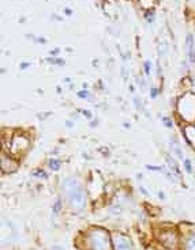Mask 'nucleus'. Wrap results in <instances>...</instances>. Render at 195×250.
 <instances>
[{
    "instance_id": "obj_1",
    "label": "nucleus",
    "mask_w": 195,
    "mask_h": 250,
    "mask_svg": "<svg viewBox=\"0 0 195 250\" xmlns=\"http://www.w3.org/2000/svg\"><path fill=\"white\" fill-rule=\"evenodd\" d=\"M63 190H64L67 200L70 202V205L74 208L75 211L82 212L86 208L87 204V197L86 192L82 188V185L79 183L77 178H67L63 183Z\"/></svg>"
},
{
    "instance_id": "obj_2",
    "label": "nucleus",
    "mask_w": 195,
    "mask_h": 250,
    "mask_svg": "<svg viewBox=\"0 0 195 250\" xmlns=\"http://www.w3.org/2000/svg\"><path fill=\"white\" fill-rule=\"evenodd\" d=\"M89 246L92 250H111V240H109L108 234L104 230H93L90 231L89 237Z\"/></svg>"
},
{
    "instance_id": "obj_3",
    "label": "nucleus",
    "mask_w": 195,
    "mask_h": 250,
    "mask_svg": "<svg viewBox=\"0 0 195 250\" xmlns=\"http://www.w3.org/2000/svg\"><path fill=\"white\" fill-rule=\"evenodd\" d=\"M112 242L116 250H133V243L130 238H127L123 234H113Z\"/></svg>"
},
{
    "instance_id": "obj_4",
    "label": "nucleus",
    "mask_w": 195,
    "mask_h": 250,
    "mask_svg": "<svg viewBox=\"0 0 195 250\" xmlns=\"http://www.w3.org/2000/svg\"><path fill=\"white\" fill-rule=\"evenodd\" d=\"M185 48H187V57L188 61L191 64L195 63V42H194V37L193 34H187V38H185Z\"/></svg>"
},
{
    "instance_id": "obj_5",
    "label": "nucleus",
    "mask_w": 195,
    "mask_h": 250,
    "mask_svg": "<svg viewBox=\"0 0 195 250\" xmlns=\"http://www.w3.org/2000/svg\"><path fill=\"white\" fill-rule=\"evenodd\" d=\"M169 147H171V151H172V154H173V156H176L177 159L184 160L183 150H181L180 144L177 143V140H176L175 137H171V140H169Z\"/></svg>"
},
{
    "instance_id": "obj_6",
    "label": "nucleus",
    "mask_w": 195,
    "mask_h": 250,
    "mask_svg": "<svg viewBox=\"0 0 195 250\" xmlns=\"http://www.w3.org/2000/svg\"><path fill=\"white\" fill-rule=\"evenodd\" d=\"M165 159H166V163H168V166H169V170H171L172 173H176L179 175V174H180V170H179L177 162H176L173 158H172L171 155H168V154L165 155Z\"/></svg>"
},
{
    "instance_id": "obj_7",
    "label": "nucleus",
    "mask_w": 195,
    "mask_h": 250,
    "mask_svg": "<svg viewBox=\"0 0 195 250\" xmlns=\"http://www.w3.org/2000/svg\"><path fill=\"white\" fill-rule=\"evenodd\" d=\"M48 166L51 170H53V171H58L62 166V162L59 159H56V158H52V159L48 160Z\"/></svg>"
},
{
    "instance_id": "obj_8",
    "label": "nucleus",
    "mask_w": 195,
    "mask_h": 250,
    "mask_svg": "<svg viewBox=\"0 0 195 250\" xmlns=\"http://www.w3.org/2000/svg\"><path fill=\"white\" fill-rule=\"evenodd\" d=\"M185 250H195V234L190 237L185 242Z\"/></svg>"
},
{
    "instance_id": "obj_9",
    "label": "nucleus",
    "mask_w": 195,
    "mask_h": 250,
    "mask_svg": "<svg viewBox=\"0 0 195 250\" xmlns=\"http://www.w3.org/2000/svg\"><path fill=\"white\" fill-rule=\"evenodd\" d=\"M160 118H161V122H162V124H164V125L166 126V128H169V129H172V128H173V121H172V120L169 118V117H166V116H161V117H160Z\"/></svg>"
},
{
    "instance_id": "obj_10",
    "label": "nucleus",
    "mask_w": 195,
    "mask_h": 250,
    "mask_svg": "<svg viewBox=\"0 0 195 250\" xmlns=\"http://www.w3.org/2000/svg\"><path fill=\"white\" fill-rule=\"evenodd\" d=\"M183 166H184L185 173H188V174L193 173V163H191V160L188 159V158H185V159L183 160Z\"/></svg>"
},
{
    "instance_id": "obj_11",
    "label": "nucleus",
    "mask_w": 195,
    "mask_h": 250,
    "mask_svg": "<svg viewBox=\"0 0 195 250\" xmlns=\"http://www.w3.org/2000/svg\"><path fill=\"white\" fill-rule=\"evenodd\" d=\"M134 105H135V109H137L138 112H142V109H143L142 107V101H141L138 97L134 98Z\"/></svg>"
},
{
    "instance_id": "obj_12",
    "label": "nucleus",
    "mask_w": 195,
    "mask_h": 250,
    "mask_svg": "<svg viewBox=\"0 0 195 250\" xmlns=\"http://www.w3.org/2000/svg\"><path fill=\"white\" fill-rule=\"evenodd\" d=\"M33 175H34V177H38V178H46V173L42 169L34 170V171H33Z\"/></svg>"
},
{
    "instance_id": "obj_13",
    "label": "nucleus",
    "mask_w": 195,
    "mask_h": 250,
    "mask_svg": "<svg viewBox=\"0 0 195 250\" xmlns=\"http://www.w3.org/2000/svg\"><path fill=\"white\" fill-rule=\"evenodd\" d=\"M146 169L150 171H162V166H154V164H146Z\"/></svg>"
},
{
    "instance_id": "obj_14",
    "label": "nucleus",
    "mask_w": 195,
    "mask_h": 250,
    "mask_svg": "<svg viewBox=\"0 0 195 250\" xmlns=\"http://www.w3.org/2000/svg\"><path fill=\"white\" fill-rule=\"evenodd\" d=\"M158 94H160V88H157V87L150 88V98H152V99H156V98L158 97Z\"/></svg>"
},
{
    "instance_id": "obj_15",
    "label": "nucleus",
    "mask_w": 195,
    "mask_h": 250,
    "mask_svg": "<svg viewBox=\"0 0 195 250\" xmlns=\"http://www.w3.org/2000/svg\"><path fill=\"white\" fill-rule=\"evenodd\" d=\"M143 68H145L146 75H150V71H152V63H150V60H146V61L143 63Z\"/></svg>"
},
{
    "instance_id": "obj_16",
    "label": "nucleus",
    "mask_w": 195,
    "mask_h": 250,
    "mask_svg": "<svg viewBox=\"0 0 195 250\" xmlns=\"http://www.w3.org/2000/svg\"><path fill=\"white\" fill-rule=\"evenodd\" d=\"M78 97L82 98V99H89V98H90V93H89V91H86V90H82V91H79V93H78Z\"/></svg>"
},
{
    "instance_id": "obj_17",
    "label": "nucleus",
    "mask_w": 195,
    "mask_h": 250,
    "mask_svg": "<svg viewBox=\"0 0 195 250\" xmlns=\"http://www.w3.org/2000/svg\"><path fill=\"white\" fill-rule=\"evenodd\" d=\"M60 207H62V201L58 200L55 202V205H53V213H59V211H60Z\"/></svg>"
},
{
    "instance_id": "obj_18",
    "label": "nucleus",
    "mask_w": 195,
    "mask_h": 250,
    "mask_svg": "<svg viewBox=\"0 0 195 250\" xmlns=\"http://www.w3.org/2000/svg\"><path fill=\"white\" fill-rule=\"evenodd\" d=\"M49 63H52V64H59V65H63L64 64V61H63L62 59H48Z\"/></svg>"
},
{
    "instance_id": "obj_19",
    "label": "nucleus",
    "mask_w": 195,
    "mask_h": 250,
    "mask_svg": "<svg viewBox=\"0 0 195 250\" xmlns=\"http://www.w3.org/2000/svg\"><path fill=\"white\" fill-rule=\"evenodd\" d=\"M146 21L149 22V23H152V22L154 21V12H147L146 14Z\"/></svg>"
},
{
    "instance_id": "obj_20",
    "label": "nucleus",
    "mask_w": 195,
    "mask_h": 250,
    "mask_svg": "<svg viewBox=\"0 0 195 250\" xmlns=\"http://www.w3.org/2000/svg\"><path fill=\"white\" fill-rule=\"evenodd\" d=\"M83 114H85V117H87V118H92V113H90L89 110H83Z\"/></svg>"
},
{
    "instance_id": "obj_21",
    "label": "nucleus",
    "mask_w": 195,
    "mask_h": 250,
    "mask_svg": "<svg viewBox=\"0 0 195 250\" xmlns=\"http://www.w3.org/2000/svg\"><path fill=\"white\" fill-rule=\"evenodd\" d=\"M139 190H141V192H142V193H143V194H145V196H149V193H147V192H146V189H145V188H142V186H141V188H139Z\"/></svg>"
},
{
    "instance_id": "obj_22",
    "label": "nucleus",
    "mask_w": 195,
    "mask_h": 250,
    "mask_svg": "<svg viewBox=\"0 0 195 250\" xmlns=\"http://www.w3.org/2000/svg\"><path fill=\"white\" fill-rule=\"evenodd\" d=\"M29 65H30L29 63H23V64L21 65V69H25V68H27V67H29Z\"/></svg>"
},
{
    "instance_id": "obj_23",
    "label": "nucleus",
    "mask_w": 195,
    "mask_h": 250,
    "mask_svg": "<svg viewBox=\"0 0 195 250\" xmlns=\"http://www.w3.org/2000/svg\"><path fill=\"white\" fill-rule=\"evenodd\" d=\"M158 197H160V198H164V197H165V194H164L162 192H158Z\"/></svg>"
},
{
    "instance_id": "obj_24",
    "label": "nucleus",
    "mask_w": 195,
    "mask_h": 250,
    "mask_svg": "<svg viewBox=\"0 0 195 250\" xmlns=\"http://www.w3.org/2000/svg\"><path fill=\"white\" fill-rule=\"evenodd\" d=\"M66 124H67L68 128H72V122H71V121H67V122H66Z\"/></svg>"
},
{
    "instance_id": "obj_25",
    "label": "nucleus",
    "mask_w": 195,
    "mask_h": 250,
    "mask_svg": "<svg viewBox=\"0 0 195 250\" xmlns=\"http://www.w3.org/2000/svg\"><path fill=\"white\" fill-rule=\"evenodd\" d=\"M58 53H59V49H56V50H52L51 55H58Z\"/></svg>"
}]
</instances>
